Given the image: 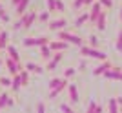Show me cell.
Instances as JSON below:
<instances>
[{
	"label": "cell",
	"instance_id": "1",
	"mask_svg": "<svg viewBox=\"0 0 122 113\" xmlns=\"http://www.w3.org/2000/svg\"><path fill=\"white\" fill-rule=\"evenodd\" d=\"M80 55L91 56V58H98V60H106V53L97 49V47H93V46H80Z\"/></svg>",
	"mask_w": 122,
	"mask_h": 113
},
{
	"label": "cell",
	"instance_id": "2",
	"mask_svg": "<svg viewBox=\"0 0 122 113\" xmlns=\"http://www.w3.org/2000/svg\"><path fill=\"white\" fill-rule=\"evenodd\" d=\"M58 38L66 40L67 44H75V46H82V38H80V36L73 35V33H69V31H66V29H60V31H58Z\"/></svg>",
	"mask_w": 122,
	"mask_h": 113
},
{
	"label": "cell",
	"instance_id": "3",
	"mask_svg": "<svg viewBox=\"0 0 122 113\" xmlns=\"http://www.w3.org/2000/svg\"><path fill=\"white\" fill-rule=\"evenodd\" d=\"M22 44L25 47H40L44 44H49V38H46V36H40V38H24Z\"/></svg>",
	"mask_w": 122,
	"mask_h": 113
},
{
	"label": "cell",
	"instance_id": "4",
	"mask_svg": "<svg viewBox=\"0 0 122 113\" xmlns=\"http://www.w3.org/2000/svg\"><path fill=\"white\" fill-rule=\"evenodd\" d=\"M20 20H22V27H24V29H29V27L33 26V22L36 20V13L35 11H25L24 15L20 16Z\"/></svg>",
	"mask_w": 122,
	"mask_h": 113
},
{
	"label": "cell",
	"instance_id": "5",
	"mask_svg": "<svg viewBox=\"0 0 122 113\" xmlns=\"http://www.w3.org/2000/svg\"><path fill=\"white\" fill-rule=\"evenodd\" d=\"M5 67H7V69H9V73L11 75H16V73L20 71L22 69V66H20V62L18 60H13V58H11V56H7V58H5Z\"/></svg>",
	"mask_w": 122,
	"mask_h": 113
},
{
	"label": "cell",
	"instance_id": "6",
	"mask_svg": "<svg viewBox=\"0 0 122 113\" xmlns=\"http://www.w3.org/2000/svg\"><path fill=\"white\" fill-rule=\"evenodd\" d=\"M100 13H102V4L97 0V2H93V4H91V9H89V20H91L93 24H95Z\"/></svg>",
	"mask_w": 122,
	"mask_h": 113
},
{
	"label": "cell",
	"instance_id": "7",
	"mask_svg": "<svg viewBox=\"0 0 122 113\" xmlns=\"http://www.w3.org/2000/svg\"><path fill=\"white\" fill-rule=\"evenodd\" d=\"M67 46H69V44H67L66 40H62V38H60V40H51L49 42V47L53 49V53H55V51H66Z\"/></svg>",
	"mask_w": 122,
	"mask_h": 113
},
{
	"label": "cell",
	"instance_id": "8",
	"mask_svg": "<svg viewBox=\"0 0 122 113\" xmlns=\"http://www.w3.org/2000/svg\"><path fill=\"white\" fill-rule=\"evenodd\" d=\"M106 78H113V80H122V69L120 67H109L106 73H104Z\"/></svg>",
	"mask_w": 122,
	"mask_h": 113
},
{
	"label": "cell",
	"instance_id": "9",
	"mask_svg": "<svg viewBox=\"0 0 122 113\" xmlns=\"http://www.w3.org/2000/svg\"><path fill=\"white\" fill-rule=\"evenodd\" d=\"M67 95H69V100H71L73 104L80 100V97H78V87H76L75 84H69V86H67Z\"/></svg>",
	"mask_w": 122,
	"mask_h": 113
},
{
	"label": "cell",
	"instance_id": "10",
	"mask_svg": "<svg viewBox=\"0 0 122 113\" xmlns=\"http://www.w3.org/2000/svg\"><path fill=\"white\" fill-rule=\"evenodd\" d=\"M15 104V100L7 95V93H0V109H4V108H11Z\"/></svg>",
	"mask_w": 122,
	"mask_h": 113
},
{
	"label": "cell",
	"instance_id": "11",
	"mask_svg": "<svg viewBox=\"0 0 122 113\" xmlns=\"http://www.w3.org/2000/svg\"><path fill=\"white\" fill-rule=\"evenodd\" d=\"M66 26H67V22L64 20V18H58V20H51L49 22V29L51 31H60V29H64Z\"/></svg>",
	"mask_w": 122,
	"mask_h": 113
},
{
	"label": "cell",
	"instance_id": "12",
	"mask_svg": "<svg viewBox=\"0 0 122 113\" xmlns=\"http://www.w3.org/2000/svg\"><path fill=\"white\" fill-rule=\"evenodd\" d=\"M20 87H22V78H20V73H16L11 78V89L16 93V91H20Z\"/></svg>",
	"mask_w": 122,
	"mask_h": 113
},
{
	"label": "cell",
	"instance_id": "13",
	"mask_svg": "<svg viewBox=\"0 0 122 113\" xmlns=\"http://www.w3.org/2000/svg\"><path fill=\"white\" fill-rule=\"evenodd\" d=\"M109 67H111V62L104 60V64H100V66H97L95 69H93V75H95V77H97V75H104V73H106Z\"/></svg>",
	"mask_w": 122,
	"mask_h": 113
},
{
	"label": "cell",
	"instance_id": "14",
	"mask_svg": "<svg viewBox=\"0 0 122 113\" xmlns=\"http://www.w3.org/2000/svg\"><path fill=\"white\" fill-rule=\"evenodd\" d=\"M27 5H29V0H22V2H18V4L15 5V13L18 16H22L25 11H27Z\"/></svg>",
	"mask_w": 122,
	"mask_h": 113
},
{
	"label": "cell",
	"instance_id": "15",
	"mask_svg": "<svg viewBox=\"0 0 122 113\" xmlns=\"http://www.w3.org/2000/svg\"><path fill=\"white\" fill-rule=\"evenodd\" d=\"M25 69H27V71H31V73H36V75H40V73H44V71H46L44 67L36 66L35 62H27V64H25Z\"/></svg>",
	"mask_w": 122,
	"mask_h": 113
},
{
	"label": "cell",
	"instance_id": "16",
	"mask_svg": "<svg viewBox=\"0 0 122 113\" xmlns=\"http://www.w3.org/2000/svg\"><path fill=\"white\" fill-rule=\"evenodd\" d=\"M66 87H67V82H66V84H60V86L55 87V89H49V95H47V98H51V100H53V98L58 97V93H62Z\"/></svg>",
	"mask_w": 122,
	"mask_h": 113
},
{
	"label": "cell",
	"instance_id": "17",
	"mask_svg": "<svg viewBox=\"0 0 122 113\" xmlns=\"http://www.w3.org/2000/svg\"><path fill=\"white\" fill-rule=\"evenodd\" d=\"M40 55L46 58V60H49L51 56H53V49L49 47V44H44V46H40Z\"/></svg>",
	"mask_w": 122,
	"mask_h": 113
},
{
	"label": "cell",
	"instance_id": "18",
	"mask_svg": "<svg viewBox=\"0 0 122 113\" xmlns=\"http://www.w3.org/2000/svg\"><path fill=\"white\" fill-rule=\"evenodd\" d=\"M95 24H97V29L98 31H104V29H106V13H104V11L98 15V18H97Z\"/></svg>",
	"mask_w": 122,
	"mask_h": 113
},
{
	"label": "cell",
	"instance_id": "19",
	"mask_svg": "<svg viewBox=\"0 0 122 113\" xmlns=\"http://www.w3.org/2000/svg\"><path fill=\"white\" fill-rule=\"evenodd\" d=\"M5 51H7V56H11L13 60H18V62H20V55H18V51H16V47H13V46H9V44H7Z\"/></svg>",
	"mask_w": 122,
	"mask_h": 113
},
{
	"label": "cell",
	"instance_id": "20",
	"mask_svg": "<svg viewBox=\"0 0 122 113\" xmlns=\"http://www.w3.org/2000/svg\"><path fill=\"white\" fill-rule=\"evenodd\" d=\"M66 82H67V78H51L47 86H49V89H55V87H58L60 84H66Z\"/></svg>",
	"mask_w": 122,
	"mask_h": 113
},
{
	"label": "cell",
	"instance_id": "21",
	"mask_svg": "<svg viewBox=\"0 0 122 113\" xmlns=\"http://www.w3.org/2000/svg\"><path fill=\"white\" fill-rule=\"evenodd\" d=\"M107 108H109V111H111V113L120 111V106H118L117 98H109V104H107Z\"/></svg>",
	"mask_w": 122,
	"mask_h": 113
},
{
	"label": "cell",
	"instance_id": "22",
	"mask_svg": "<svg viewBox=\"0 0 122 113\" xmlns=\"http://www.w3.org/2000/svg\"><path fill=\"white\" fill-rule=\"evenodd\" d=\"M86 20H89V13H87V11H86V13H82V15L75 20V26L76 27H82V24H84Z\"/></svg>",
	"mask_w": 122,
	"mask_h": 113
},
{
	"label": "cell",
	"instance_id": "23",
	"mask_svg": "<svg viewBox=\"0 0 122 113\" xmlns=\"http://www.w3.org/2000/svg\"><path fill=\"white\" fill-rule=\"evenodd\" d=\"M7 31H0V49H5L7 47Z\"/></svg>",
	"mask_w": 122,
	"mask_h": 113
},
{
	"label": "cell",
	"instance_id": "24",
	"mask_svg": "<svg viewBox=\"0 0 122 113\" xmlns=\"http://www.w3.org/2000/svg\"><path fill=\"white\" fill-rule=\"evenodd\" d=\"M20 73V78H22V86H27V84H29V71H27V69H24V71H18Z\"/></svg>",
	"mask_w": 122,
	"mask_h": 113
},
{
	"label": "cell",
	"instance_id": "25",
	"mask_svg": "<svg viewBox=\"0 0 122 113\" xmlns=\"http://www.w3.org/2000/svg\"><path fill=\"white\" fill-rule=\"evenodd\" d=\"M46 5H47L49 13H55L56 11V0H46Z\"/></svg>",
	"mask_w": 122,
	"mask_h": 113
},
{
	"label": "cell",
	"instance_id": "26",
	"mask_svg": "<svg viewBox=\"0 0 122 113\" xmlns=\"http://www.w3.org/2000/svg\"><path fill=\"white\" fill-rule=\"evenodd\" d=\"M56 64H58V60H55V58H49V62H47L46 69H47V71H53V69L56 67Z\"/></svg>",
	"mask_w": 122,
	"mask_h": 113
},
{
	"label": "cell",
	"instance_id": "27",
	"mask_svg": "<svg viewBox=\"0 0 122 113\" xmlns=\"http://www.w3.org/2000/svg\"><path fill=\"white\" fill-rule=\"evenodd\" d=\"M49 11H44V13H40V15H38V22H47L49 20Z\"/></svg>",
	"mask_w": 122,
	"mask_h": 113
},
{
	"label": "cell",
	"instance_id": "28",
	"mask_svg": "<svg viewBox=\"0 0 122 113\" xmlns=\"http://www.w3.org/2000/svg\"><path fill=\"white\" fill-rule=\"evenodd\" d=\"M87 111H102V106H98V104H95V102H89Z\"/></svg>",
	"mask_w": 122,
	"mask_h": 113
},
{
	"label": "cell",
	"instance_id": "29",
	"mask_svg": "<svg viewBox=\"0 0 122 113\" xmlns=\"http://www.w3.org/2000/svg\"><path fill=\"white\" fill-rule=\"evenodd\" d=\"M0 84L4 87H11V78H7V77H0Z\"/></svg>",
	"mask_w": 122,
	"mask_h": 113
},
{
	"label": "cell",
	"instance_id": "30",
	"mask_svg": "<svg viewBox=\"0 0 122 113\" xmlns=\"http://www.w3.org/2000/svg\"><path fill=\"white\" fill-rule=\"evenodd\" d=\"M60 111H64V113H73V108L69 106V104H60Z\"/></svg>",
	"mask_w": 122,
	"mask_h": 113
},
{
	"label": "cell",
	"instance_id": "31",
	"mask_svg": "<svg viewBox=\"0 0 122 113\" xmlns=\"http://www.w3.org/2000/svg\"><path fill=\"white\" fill-rule=\"evenodd\" d=\"M0 20H2V22H9V15L4 11V7L0 9Z\"/></svg>",
	"mask_w": 122,
	"mask_h": 113
},
{
	"label": "cell",
	"instance_id": "32",
	"mask_svg": "<svg viewBox=\"0 0 122 113\" xmlns=\"http://www.w3.org/2000/svg\"><path fill=\"white\" fill-rule=\"evenodd\" d=\"M89 46H93V47H98V38L95 35H91L89 36Z\"/></svg>",
	"mask_w": 122,
	"mask_h": 113
},
{
	"label": "cell",
	"instance_id": "33",
	"mask_svg": "<svg viewBox=\"0 0 122 113\" xmlns=\"http://www.w3.org/2000/svg\"><path fill=\"white\" fill-rule=\"evenodd\" d=\"M73 75H75V69H73V67H67L66 71H64V77L66 78H71Z\"/></svg>",
	"mask_w": 122,
	"mask_h": 113
},
{
	"label": "cell",
	"instance_id": "34",
	"mask_svg": "<svg viewBox=\"0 0 122 113\" xmlns=\"http://www.w3.org/2000/svg\"><path fill=\"white\" fill-rule=\"evenodd\" d=\"M84 4H86V0H75V2H73V7H75V9H80Z\"/></svg>",
	"mask_w": 122,
	"mask_h": 113
},
{
	"label": "cell",
	"instance_id": "35",
	"mask_svg": "<svg viewBox=\"0 0 122 113\" xmlns=\"http://www.w3.org/2000/svg\"><path fill=\"white\" fill-rule=\"evenodd\" d=\"M98 2L102 4V7H111L113 5V0H98Z\"/></svg>",
	"mask_w": 122,
	"mask_h": 113
},
{
	"label": "cell",
	"instance_id": "36",
	"mask_svg": "<svg viewBox=\"0 0 122 113\" xmlns=\"http://www.w3.org/2000/svg\"><path fill=\"white\" fill-rule=\"evenodd\" d=\"M64 9H66L64 2H62V0H56V11H64Z\"/></svg>",
	"mask_w": 122,
	"mask_h": 113
},
{
	"label": "cell",
	"instance_id": "37",
	"mask_svg": "<svg viewBox=\"0 0 122 113\" xmlns=\"http://www.w3.org/2000/svg\"><path fill=\"white\" fill-rule=\"evenodd\" d=\"M117 49H122V29L118 33V38H117Z\"/></svg>",
	"mask_w": 122,
	"mask_h": 113
},
{
	"label": "cell",
	"instance_id": "38",
	"mask_svg": "<svg viewBox=\"0 0 122 113\" xmlns=\"http://www.w3.org/2000/svg\"><path fill=\"white\" fill-rule=\"evenodd\" d=\"M36 111H38V113H44V111H46V106H44L42 102H38V104H36Z\"/></svg>",
	"mask_w": 122,
	"mask_h": 113
},
{
	"label": "cell",
	"instance_id": "39",
	"mask_svg": "<svg viewBox=\"0 0 122 113\" xmlns=\"http://www.w3.org/2000/svg\"><path fill=\"white\" fill-rule=\"evenodd\" d=\"M13 29H22V20H18V22H15V26H13Z\"/></svg>",
	"mask_w": 122,
	"mask_h": 113
},
{
	"label": "cell",
	"instance_id": "40",
	"mask_svg": "<svg viewBox=\"0 0 122 113\" xmlns=\"http://www.w3.org/2000/svg\"><path fill=\"white\" fill-rule=\"evenodd\" d=\"M78 69H82V71H84V69H86V62H80V66H78Z\"/></svg>",
	"mask_w": 122,
	"mask_h": 113
},
{
	"label": "cell",
	"instance_id": "41",
	"mask_svg": "<svg viewBox=\"0 0 122 113\" xmlns=\"http://www.w3.org/2000/svg\"><path fill=\"white\" fill-rule=\"evenodd\" d=\"M117 102H118V106H120V111H122V97L117 98Z\"/></svg>",
	"mask_w": 122,
	"mask_h": 113
},
{
	"label": "cell",
	"instance_id": "42",
	"mask_svg": "<svg viewBox=\"0 0 122 113\" xmlns=\"http://www.w3.org/2000/svg\"><path fill=\"white\" fill-rule=\"evenodd\" d=\"M18 2H22V0H11V4H13V5H16Z\"/></svg>",
	"mask_w": 122,
	"mask_h": 113
},
{
	"label": "cell",
	"instance_id": "43",
	"mask_svg": "<svg viewBox=\"0 0 122 113\" xmlns=\"http://www.w3.org/2000/svg\"><path fill=\"white\" fill-rule=\"evenodd\" d=\"M93 2H95V0H86V5H91Z\"/></svg>",
	"mask_w": 122,
	"mask_h": 113
},
{
	"label": "cell",
	"instance_id": "44",
	"mask_svg": "<svg viewBox=\"0 0 122 113\" xmlns=\"http://www.w3.org/2000/svg\"><path fill=\"white\" fill-rule=\"evenodd\" d=\"M120 18H122V9H120Z\"/></svg>",
	"mask_w": 122,
	"mask_h": 113
},
{
	"label": "cell",
	"instance_id": "45",
	"mask_svg": "<svg viewBox=\"0 0 122 113\" xmlns=\"http://www.w3.org/2000/svg\"><path fill=\"white\" fill-rule=\"evenodd\" d=\"M0 66H2V58H0Z\"/></svg>",
	"mask_w": 122,
	"mask_h": 113
},
{
	"label": "cell",
	"instance_id": "46",
	"mask_svg": "<svg viewBox=\"0 0 122 113\" xmlns=\"http://www.w3.org/2000/svg\"><path fill=\"white\" fill-rule=\"evenodd\" d=\"M2 7H4V5H2V4H0V9H2Z\"/></svg>",
	"mask_w": 122,
	"mask_h": 113
},
{
	"label": "cell",
	"instance_id": "47",
	"mask_svg": "<svg viewBox=\"0 0 122 113\" xmlns=\"http://www.w3.org/2000/svg\"><path fill=\"white\" fill-rule=\"evenodd\" d=\"M0 87H2V84H0Z\"/></svg>",
	"mask_w": 122,
	"mask_h": 113
},
{
	"label": "cell",
	"instance_id": "48",
	"mask_svg": "<svg viewBox=\"0 0 122 113\" xmlns=\"http://www.w3.org/2000/svg\"><path fill=\"white\" fill-rule=\"evenodd\" d=\"M120 53H122V49H120Z\"/></svg>",
	"mask_w": 122,
	"mask_h": 113
}]
</instances>
